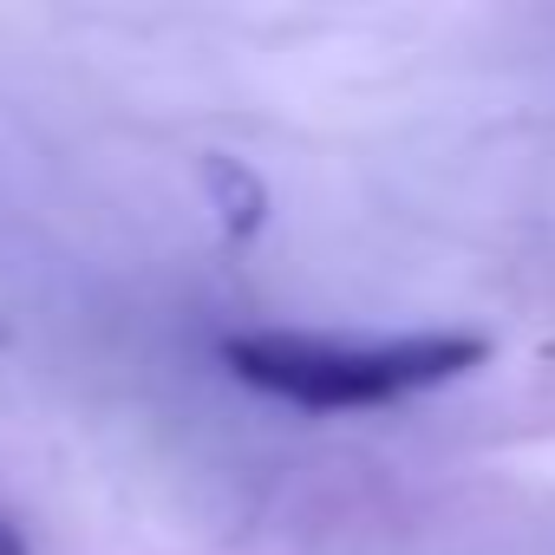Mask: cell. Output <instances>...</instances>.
Returning a JSON list of instances; mask_svg holds the SVG:
<instances>
[{"mask_svg": "<svg viewBox=\"0 0 555 555\" xmlns=\"http://www.w3.org/2000/svg\"><path fill=\"white\" fill-rule=\"evenodd\" d=\"M477 334H399V340H334V334H229L222 360L242 386L288 399L301 412H366L483 366Z\"/></svg>", "mask_w": 555, "mask_h": 555, "instance_id": "cell-1", "label": "cell"}, {"mask_svg": "<svg viewBox=\"0 0 555 555\" xmlns=\"http://www.w3.org/2000/svg\"><path fill=\"white\" fill-rule=\"evenodd\" d=\"M203 190H209V203H216L222 235L248 242V235L261 229V216H268V190H261V177H255L248 164H235V157H203Z\"/></svg>", "mask_w": 555, "mask_h": 555, "instance_id": "cell-2", "label": "cell"}, {"mask_svg": "<svg viewBox=\"0 0 555 555\" xmlns=\"http://www.w3.org/2000/svg\"><path fill=\"white\" fill-rule=\"evenodd\" d=\"M0 555H34V548H27V535H21L8 516H0Z\"/></svg>", "mask_w": 555, "mask_h": 555, "instance_id": "cell-3", "label": "cell"}]
</instances>
